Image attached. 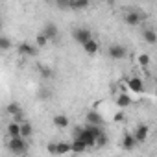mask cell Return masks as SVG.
Wrapping results in <instances>:
<instances>
[{
	"instance_id": "cell-1",
	"label": "cell",
	"mask_w": 157,
	"mask_h": 157,
	"mask_svg": "<svg viewBox=\"0 0 157 157\" xmlns=\"http://www.w3.org/2000/svg\"><path fill=\"white\" fill-rule=\"evenodd\" d=\"M8 148H10L11 153H15V155H22V153L28 151V142H26V139H22V137H19V139H10Z\"/></svg>"
},
{
	"instance_id": "cell-2",
	"label": "cell",
	"mask_w": 157,
	"mask_h": 157,
	"mask_svg": "<svg viewBox=\"0 0 157 157\" xmlns=\"http://www.w3.org/2000/svg\"><path fill=\"white\" fill-rule=\"evenodd\" d=\"M72 37H74V41H76V43H80L82 46H83L87 41H91V39H93V35H91V30H89V28H74V30H72Z\"/></svg>"
},
{
	"instance_id": "cell-3",
	"label": "cell",
	"mask_w": 157,
	"mask_h": 157,
	"mask_svg": "<svg viewBox=\"0 0 157 157\" xmlns=\"http://www.w3.org/2000/svg\"><path fill=\"white\" fill-rule=\"evenodd\" d=\"M107 54H109V57H111V59H124V57L128 56V48H126L124 44L115 43V44H111V46H109Z\"/></svg>"
},
{
	"instance_id": "cell-4",
	"label": "cell",
	"mask_w": 157,
	"mask_h": 157,
	"mask_svg": "<svg viewBox=\"0 0 157 157\" xmlns=\"http://www.w3.org/2000/svg\"><path fill=\"white\" fill-rule=\"evenodd\" d=\"M17 52H19L21 56H24V57H33V56H37V46H35V44H30V43H26V41H22V43H19Z\"/></svg>"
},
{
	"instance_id": "cell-5",
	"label": "cell",
	"mask_w": 157,
	"mask_h": 157,
	"mask_svg": "<svg viewBox=\"0 0 157 157\" xmlns=\"http://www.w3.org/2000/svg\"><path fill=\"white\" fill-rule=\"evenodd\" d=\"M76 139L83 140V142L87 144V148H94V146H96V137H94L93 133H89V129H87V128H83V129L78 131V137H76Z\"/></svg>"
},
{
	"instance_id": "cell-6",
	"label": "cell",
	"mask_w": 157,
	"mask_h": 157,
	"mask_svg": "<svg viewBox=\"0 0 157 157\" xmlns=\"http://www.w3.org/2000/svg\"><path fill=\"white\" fill-rule=\"evenodd\" d=\"M128 89L133 91V93H137V94H140V93H144V83H142L140 78L133 76V78H129V80H128Z\"/></svg>"
},
{
	"instance_id": "cell-7",
	"label": "cell",
	"mask_w": 157,
	"mask_h": 157,
	"mask_svg": "<svg viewBox=\"0 0 157 157\" xmlns=\"http://www.w3.org/2000/svg\"><path fill=\"white\" fill-rule=\"evenodd\" d=\"M85 118H87V124H91V126H100V128L104 126V118L98 111H89L85 115Z\"/></svg>"
},
{
	"instance_id": "cell-8",
	"label": "cell",
	"mask_w": 157,
	"mask_h": 157,
	"mask_svg": "<svg viewBox=\"0 0 157 157\" xmlns=\"http://www.w3.org/2000/svg\"><path fill=\"white\" fill-rule=\"evenodd\" d=\"M137 144H139V142H137V139H135L133 133H124V139H122V148H124V150H128V151H129V150H135Z\"/></svg>"
},
{
	"instance_id": "cell-9",
	"label": "cell",
	"mask_w": 157,
	"mask_h": 157,
	"mask_svg": "<svg viewBox=\"0 0 157 157\" xmlns=\"http://www.w3.org/2000/svg\"><path fill=\"white\" fill-rule=\"evenodd\" d=\"M148 133H150V128H148L146 124H140V126L133 131V135H135L137 142H144V140L148 139Z\"/></svg>"
},
{
	"instance_id": "cell-10",
	"label": "cell",
	"mask_w": 157,
	"mask_h": 157,
	"mask_svg": "<svg viewBox=\"0 0 157 157\" xmlns=\"http://www.w3.org/2000/svg\"><path fill=\"white\" fill-rule=\"evenodd\" d=\"M43 33L52 41V39H56L57 35H59V32H57V26L54 24V22H46L44 26H43Z\"/></svg>"
},
{
	"instance_id": "cell-11",
	"label": "cell",
	"mask_w": 157,
	"mask_h": 157,
	"mask_svg": "<svg viewBox=\"0 0 157 157\" xmlns=\"http://www.w3.org/2000/svg\"><path fill=\"white\" fill-rule=\"evenodd\" d=\"M8 135H10V139H19V137H22V135H21V124L15 122V120H11V122L8 124Z\"/></svg>"
},
{
	"instance_id": "cell-12",
	"label": "cell",
	"mask_w": 157,
	"mask_h": 157,
	"mask_svg": "<svg viewBox=\"0 0 157 157\" xmlns=\"http://www.w3.org/2000/svg\"><path fill=\"white\" fill-rule=\"evenodd\" d=\"M124 21H126V24H129V26H139L142 19H140V15H139L137 11H129V13L124 15Z\"/></svg>"
},
{
	"instance_id": "cell-13",
	"label": "cell",
	"mask_w": 157,
	"mask_h": 157,
	"mask_svg": "<svg viewBox=\"0 0 157 157\" xmlns=\"http://www.w3.org/2000/svg\"><path fill=\"white\" fill-rule=\"evenodd\" d=\"M70 146H72V151H74V153H83V151L89 150L87 144H85L83 140H80V139H74V140L70 142Z\"/></svg>"
},
{
	"instance_id": "cell-14",
	"label": "cell",
	"mask_w": 157,
	"mask_h": 157,
	"mask_svg": "<svg viewBox=\"0 0 157 157\" xmlns=\"http://www.w3.org/2000/svg\"><path fill=\"white\" fill-rule=\"evenodd\" d=\"M98 48H100V44H98L96 39H91V41H87V43L83 44V50H85L89 56H94V54L98 52Z\"/></svg>"
},
{
	"instance_id": "cell-15",
	"label": "cell",
	"mask_w": 157,
	"mask_h": 157,
	"mask_svg": "<svg viewBox=\"0 0 157 157\" xmlns=\"http://www.w3.org/2000/svg\"><path fill=\"white\" fill-rule=\"evenodd\" d=\"M117 105H118L120 109L129 107V105H131V96H129V94H126V93L118 94V96H117Z\"/></svg>"
},
{
	"instance_id": "cell-16",
	"label": "cell",
	"mask_w": 157,
	"mask_h": 157,
	"mask_svg": "<svg viewBox=\"0 0 157 157\" xmlns=\"http://www.w3.org/2000/svg\"><path fill=\"white\" fill-rule=\"evenodd\" d=\"M142 37H144V41H146L148 44H155V43H157V33H155V30H151V28H146V30L142 32Z\"/></svg>"
},
{
	"instance_id": "cell-17",
	"label": "cell",
	"mask_w": 157,
	"mask_h": 157,
	"mask_svg": "<svg viewBox=\"0 0 157 157\" xmlns=\"http://www.w3.org/2000/svg\"><path fill=\"white\" fill-rule=\"evenodd\" d=\"M68 124H70V120H68L67 115H56V117H54V126H56V128L63 129V128H67Z\"/></svg>"
},
{
	"instance_id": "cell-18",
	"label": "cell",
	"mask_w": 157,
	"mask_h": 157,
	"mask_svg": "<svg viewBox=\"0 0 157 157\" xmlns=\"http://www.w3.org/2000/svg\"><path fill=\"white\" fill-rule=\"evenodd\" d=\"M68 151H72L70 142H56V155H65Z\"/></svg>"
},
{
	"instance_id": "cell-19",
	"label": "cell",
	"mask_w": 157,
	"mask_h": 157,
	"mask_svg": "<svg viewBox=\"0 0 157 157\" xmlns=\"http://www.w3.org/2000/svg\"><path fill=\"white\" fill-rule=\"evenodd\" d=\"M32 133H33V126L30 124V122H22L21 124V135H22V139H30L32 137Z\"/></svg>"
},
{
	"instance_id": "cell-20",
	"label": "cell",
	"mask_w": 157,
	"mask_h": 157,
	"mask_svg": "<svg viewBox=\"0 0 157 157\" xmlns=\"http://www.w3.org/2000/svg\"><path fill=\"white\" fill-rule=\"evenodd\" d=\"M65 6L70 8V10H85V8H89V2L87 0H76V2H68Z\"/></svg>"
},
{
	"instance_id": "cell-21",
	"label": "cell",
	"mask_w": 157,
	"mask_h": 157,
	"mask_svg": "<svg viewBox=\"0 0 157 157\" xmlns=\"http://www.w3.org/2000/svg\"><path fill=\"white\" fill-rule=\"evenodd\" d=\"M48 43H50V39H48V37H46L43 32H41V33L35 37V46H37V48H44Z\"/></svg>"
},
{
	"instance_id": "cell-22",
	"label": "cell",
	"mask_w": 157,
	"mask_h": 157,
	"mask_svg": "<svg viewBox=\"0 0 157 157\" xmlns=\"http://www.w3.org/2000/svg\"><path fill=\"white\" fill-rule=\"evenodd\" d=\"M6 111H8V113L13 117V118H15V117H19V115H22V113H21V107H19V104H15V102H13V104H8Z\"/></svg>"
},
{
	"instance_id": "cell-23",
	"label": "cell",
	"mask_w": 157,
	"mask_h": 157,
	"mask_svg": "<svg viewBox=\"0 0 157 157\" xmlns=\"http://www.w3.org/2000/svg\"><path fill=\"white\" fill-rule=\"evenodd\" d=\"M85 128L89 129V133H93V135L96 137V140H98V137H102V135H104V129H102L100 126H91V124H87Z\"/></svg>"
},
{
	"instance_id": "cell-24",
	"label": "cell",
	"mask_w": 157,
	"mask_h": 157,
	"mask_svg": "<svg viewBox=\"0 0 157 157\" xmlns=\"http://www.w3.org/2000/svg\"><path fill=\"white\" fill-rule=\"evenodd\" d=\"M0 48H2V50H10L11 48V39L2 35V37H0Z\"/></svg>"
},
{
	"instance_id": "cell-25",
	"label": "cell",
	"mask_w": 157,
	"mask_h": 157,
	"mask_svg": "<svg viewBox=\"0 0 157 157\" xmlns=\"http://www.w3.org/2000/svg\"><path fill=\"white\" fill-rule=\"evenodd\" d=\"M139 65H140L142 68H146V67L150 65V56H148V54H140V56H139Z\"/></svg>"
},
{
	"instance_id": "cell-26",
	"label": "cell",
	"mask_w": 157,
	"mask_h": 157,
	"mask_svg": "<svg viewBox=\"0 0 157 157\" xmlns=\"http://www.w3.org/2000/svg\"><path fill=\"white\" fill-rule=\"evenodd\" d=\"M105 144H107V135L104 133L102 137H98V140H96V146H98V148H104Z\"/></svg>"
},
{
	"instance_id": "cell-27",
	"label": "cell",
	"mask_w": 157,
	"mask_h": 157,
	"mask_svg": "<svg viewBox=\"0 0 157 157\" xmlns=\"http://www.w3.org/2000/svg\"><path fill=\"white\" fill-rule=\"evenodd\" d=\"M124 118H126V117H124V113H122V111H118V113H115V115H113V120H115V122H122Z\"/></svg>"
},
{
	"instance_id": "cell-28",
	"label": "cell",
	"mask_w": 157,
	"mask_h": 157,
	"mask_svg": "<svg viewBox=\"0 0 157 157\" xmlns=\"http://www.w3.org/2000/svg\"><path fill=\"white\" fill-rule=\"evenodd\" d=\"M48 151L56 155V142H50V144H48Z\"/></svg>"
}]
</instances>
